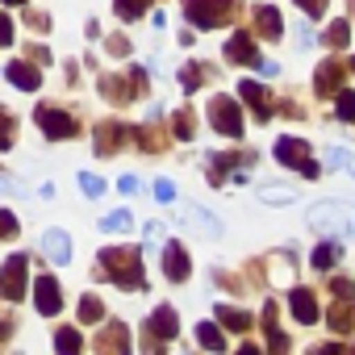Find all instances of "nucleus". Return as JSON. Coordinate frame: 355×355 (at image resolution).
<instances>
[{
  "label": "nucleus",
  "mask_w": 355,
  "mask_h": 355,
  "mask_svg": "<svg viewBox=\"0 0 355 355\" xmlns=\"http://www.w3.org/2000/svg\"><path fill=\"white\" fill-rule=\"evenodd\" d=\"M101 276H109L117 288H130V293H142L146 288L142 255L134 247H105L101 251Z\"/></svg>",
  "instance_id": "f257e3e1"
},
{
  "label": "nucleus",
  "mask_w": 355,
  "mask_h": 355,
  "mask_svg": "<svg viewBox=\"0 0 355 355\" xmlns=\"http://www.w3.org/2000/svg\"><path fill=\"white\" fill-rule=\"evenodd\" d=\"M309 226L326 230L334 239H347V234H355V205H347V201H322V205L309 209Z\"/></svg>",
  "instance_id": "f03ea898"
},
{
  "label": "nucleus",
  "mask_w": 355,
  "mask_h": 355,
  "mask_svg": "<svg viewBox=\"0 0 355 355\" xmlns=\"http://www.w3.org/2000/svg\"><path fill=\"white\" fill-rule=\"evenodd\" d=\"M239 9H243V0H184L189 21L201 26V30H218V26L234 21Z\"/></svg>",
  "instance_id": "7ed1b4c3"
},
{
  "label": "nucleus",
  "mask_w": 355,
  "mask_h": 355,
  "mask_svg": "<svg viewBox=\"0 0 355 355\" xmlns=\"http://www.w3.org/2000/svg\"><path fill=\"white\" fill-rule=\"evenodd\" d=\"M209 121H214L218 134H226V138H243V109H239L234 96H226V92L209 96Z\"/></svg>",
  "instance_id": "20e7f679"
},
{
  "label": "nucleus",
  "mask_w": 355,
  "mask_h": 355,
  "mask_svg": "<svg viewBox=\"0 0 355 355\" xmlns=\"http://www.w3.org/2000/svg\"><path fill=\"white\" fill-rule=\"evenodd\" d=\"M101 92H105V101H113V105H130L134 96H142V92H146V71H142V67H134L125 80L105 76V80H101Z\"/></svg>",
  "instance_id": "39448f33"
},
{
  "label": "nucleus",
  "mask_w": 355,
  "mask_h": 355,
  "mask_svg": "<svg viewBox=\"0 0 355 355\" xmlns=\"http://www.w3.org/2000/svg\"><path fill=\"white\" fill-rule=\"evenodd\" d=\"M276 159L284 163V167H293V171H301V175H309V180H313V175H318V163L309 159V146L301 142V138H276Z\"/></svg>",
  "instance_id": "423d86ee"
},
{
  "label": "nucleus",
  "mask_w": 355,
  "mask_h": 355,
  "mask_svg": "<svg viewBox=\"0 0 355 355\" xmlns=\"http://www.w3.org/2000/svg\"><path fill=\"white\" fill-rule=\"evenodd\" d=\"M26 268H30V259L21 251L5 259V268H0V297L5 301H21L26 297Z\"/></svg>",
  "instance_id": "0eeeda50"
},
{
  "label": "nucleus",
  "mask_w": 355,
  "mask_h": 355,
  "mask_svg": "<svg viewBox=\"0 0 355 355\" xmlns=\"http://www.w3.org/2000/svg\"><path fill=\"white\" fill-rule=\"evenodd\" d=\"M34 117H38V130H42L46 138H55V142H59V138H76V134H80V121H76L71 113H63V109L38 105V113H34Z\"/></svg>",
  "instance_id": "6e6552de"
},
{
  "label": "nucleus",
  "mask_w": 355,
  "mask_h": 355,
  "mask_svg": "<svg viewBox=\"0 0 355 355\" xmlns=\"http://www.w3.org/2000/svg\"><path fill=\"white\" fill-rule=\"evenodd\" d=\"M175 330H180V322H175V309L171 305H159L150 318H146V347L155 351V347H163V343H171L175 338Z\"/></svg>",
  "instance_id": "1a4fd4ad"
},
{
  "label": "nucleus",
  "mask_w": 355,
  "mask_h": 355,
  "mask_svg": "<svg viewBox=\"0 0 355 355\" xmlns=\"http://www.w3.org/2000/svg\"><path fill=\"white\" fill-rule=\"evenodd\" d=\"M125 138H130V130H125L121 121H101V125H96V155H101V159H113V155L125 146Z\"/></svg>",
  "instance_id": "9d476101"
},
{
  "label": "nucleus",
  "mask_w": 355,
  "mask_h": 355,
  "mask_svg": "<svg viewBox=\"0 0 355 355\" xmlns=\"http://www.w3.org/2000/svg\"><path fill=\"white\" fill-rule=\"evenodd\" d=\"M163 276H167L171 284H184V280L193 276V263H189V255H184L180 243H167V247H163Z\"/></svg>",
  "instance_id": "9b49d317"
},
{
  "label": "nucleus",
  "mask_w": 355,
  "mask_h": 355,
  "mask_svg": "<svg viewBox=\"0 0 355 355\" xmlns=\"http://www.w3.org/2000/svg\"><path fill=\"white\" fill-rule=\"evenodd\" d=\"M226 59L239 63V67H259V51H255V42H251L247 30H234V34H230V42H226Z\"/></svg>",
  "instance_id": "f8f14e48"
},
{
  "label": "nucleus",
  "mask_w": 355,
  "mask_h": 355,
  "mask_svg": "<svg viewBox=\"0 0 355 355\" xmlns=\"http://www.w3.org/2000/svg\"><path fill=\"white\" fill-rule=\"evenodd\" d=\"M5 76H9V84H17L21 92H38V88H42V71H38L34 59H13V63L5 67Z\"/></svg>",
  "instance_id": "ddd939ff"
},
{
  "label": "nucleus",
  "mask_w": 355,
  "mask_h": 355,
  "mask_svg": "<svg viewBox=\"0 0 355 355\" xmlns=\"http://www.w3.org/2000/svg\"><path fill=\"white\" fill-rule=\"evenodd\" d=\"M34 305H38L42 318H55V313L63 309V293H59V280H55V276H42V280L34 284Z\"/></svg>",
  "instance_id": "4468645a"
},
{
  "label": "nucleus",
  "mask_w": 355,
  "mask_h": 355,
  "mask_svg": "<svg viewBox=\"0 0 355 355\" xmlns=\"http://www.w3.org/2000/svg\"><path fill=\"white\" fill-rule=\"evenodd\" d=\"M239 96H243V101L255 109V121H263V125L272 121V101H268L263 84H255V80H243V84H239Z\"/></svg>",
  "instance_id": "2eb2a0df"
},
{
  "label": "nucleus",
  "mask_w": 355,
  "mask_h": 355,
  "mask_svg": "<svg viewBox=\"0 0 355 355\" xmlns=\"http://www.w3.org/2000/svg\"><path fill=\"white\" fill-rule=\"evenodd\" d=\"M42 255H46L51 263H59V268L71 263V239H67L63 230H46V234H42Z\"/></svg>",
  "instance_id": "dca6fc26"
},
{
  "label": "nucleus",
  "mask_w": 355,
  "mask_h": 355,
  "mask_svg": "<svg viewBox=\"0 0 355 355\" xmlns=\"http://www.w3.org/2000/svg\"><path fill=\"white\" fill-rule=\"evenodd\" d=\"M288 309H293V318H297L301 326H313V322H318V301H313L309 288H293V293H288Z\"/></svg>",
  "instance_id": "f3484780"
},
{
  "label": "nucleus",
  "mask_w": 355,
  "mask_h": 355,
  "mask_svg": "<svg viewBox=\"0 0 355 355\" xmlns=\"http://www.w3.org/2000/svg\"><path fill=\"white\" fill-rule=\"evenodd\" d=\"M313 88H318V96H338V88H343V67H338L334 59H326V63L318 67V76H313Z\"/></svg>",
  "instance_id": "a211bd4d"
},
{
  "label": "nucleus",
  "mask_w": 355,
  "mask_h": 355,
  "mask_svg": "<svg viewBox=\"0 0 355 355\" xmlns=\"http://www.w3.org/2000/svg\"><path fill=\"white\" fill-rule=\"evenodd\" d=\"M330 330H338V334L355 330V297H334V305H330Z\"/></svg>",
  "instance_id": "6ab92c4d"
},
{
  "label": "nucleus",
  "mask_w": 355,
  "mask_h": 355,
  "mask_svg": "<svg viewBox=\"0 0 355 355\" xmlns=\"http://www.w3.org/2000/svg\"><path fill=\"white\" fill-rule=\"evenodd\" d=\"M96 351H130V330L121 322H109L96 338Z\"/></svg>",
  "instance_id": "aec40b11"
},
{
  "label": "nucleus",
  "mask_w": 355,
  "mask_h": 355,
  "mask_svg": "<svg viewBox=\"0 0 355 355\" xmlns=\"http://www.w3.org/2000/svg\"><path fill=\"white\" fill-rule=\"evenodd\" d=\"M263 334H268V347L272 351H288V334L276 326V301L263 305Z\"/></svg>",
  "instance_id": "412c9836"
},
{
  "label": "nucleus",
  "mask_w": 355,
  "mask_h": 355,
  "mask_svg": "<svg viewBox=\"0 0 355 355\" xmlns=\"http://www.w3.org/2000/svg\"><path fill=\"white\" fill-rule=\"evenodd\" d=\"M255 30H259L268 42H276V38L284 34V26H280V13H276V9H268V5H259V9H255Z\"/></svg>",
  "instance_id": "4be33fe9"
},
{
  "label": "nucleus",
  "mask_w": 355,
  "mask_h": 355,
  "mask_svg": "<svg viewBox=\"0 0 355 355\" xmlns=\"http://www.w3.org/2000/svg\"><path fill=\"white\" fill-rule=\"evenodd\" d=\"M338 259H343V239H326V243L313 251V259H309V263H313L318 272H330Z\"/></svg>",
  "instance_id": "5701e85b"
},
{
  "label": "nucleus",
  "mask_w": 355,
  "mask_h": 355,
  "mask_svg": "<svg viewBox=\"0 0 355 355\" xmlns=\"http://www.w3.org/2000/svg\"><path fill=\"white\" fill-rule=\"evenodd\" d=\"M218 322H222L226 330L243 334V330L251 326V313H243V309H234V305H218Z\"/></svg>",
  "instance_id": "b1692460"
},
{
  "label": "nucleus",
  "mask_w": 355,
  "mask_h": 355,
  "mask_svg": "<svg viewBox=\"0 0 355 355\" xmlns=\"http://www.w3.org/2000/svg\"><path fill=\"white\" fill-rule=\"evenodd\" d=\"M197 343L209 347V351H226V334H222L214 322H201V326H197Z\"/></svg>",
  "instance_id": "393cba45"
},
{
  "label": "nucleus",
  "mask_w": 355,
  "mask_h": 355,
  "mask_svg": "<svg viewBox=\"0 0 355 355\" xmlns=\"http://www.w3.org/2000/svg\"><path fill=\"white\" fill-rule=\"evenodd\" d=\"M101 318H105L101 297H96V293H84V297H80V322H88V326H92V322H101Z\"/></svg>",
  "instance_id": "a878e982"
},
{
  "label": "nucleus",
  "mask_w": 355,
  "mask_h": 355,
  "mask_svg": "<svg viewBox=\"0 0 355 355\" xmlns=\"http://www.w3.org/2000/svg\"><path fill=\"white\" fill-rule=\"evenodd\" d=\"M259 201L263 205H288V201H297V193L284 184H268V189H259Z\"/></svg>",
  "instance_id": "bb28decb"
},
{
  "label": "nucleus",
  "mask_w": 355,
  "mask_h": 355,
  "mask_svg": "<svg viewBox=\"0 0 355 355\" xmlns=\"http://www.w3.org/2000/svg\"><path fill=\"white\" fill-rule=\"evenodd\" d=\"M347 42H351V26H347V21H334V26L326 30V46H330V51H343Z\"/></svg>",
  "instance_id": "cd10ccee"
},
{
  "label": "nucleus",
  "mask_w": 355,
  "mask_h": 355,
  "mask_svg": "<svg viewBox=\"0 0 355 355\" xmlns=\"http://www.w3.org/2000/svg\"><path fill=\"white\" fill-rule=\"evenodd\" d=\"M205 76H209V71H205L201 63H189V67L180 71V84H184V92H197V88L205 84Z\"/></svg>",
  "instance_id": "c85d7f7f"
},
{
  "label": "nucleus",
  "mask_w": 355,
  "mask_h": 355,
  "mask_svg": "<svg viewBox=\"0 0 355 355\" xmlns=\"http://www.w3.org/2000/svg\"><path fill=\"white\" fill-rule=\"evenodd\" d=\"M134 226V218L125 214V209H113V214H105V222H101V230H109V234H121V230H130Z\"/></svg>",
  "instance_id": "c756f323"
},
{
  "label": "nucleus",
  "mask_w": 355,
  "mask_h": 355,
  "mask_svg": "<svg viewBox=\"0 0 355 355\" xmlns=\"http://www.w3.org/2000/svg\"><path fill=\"white\" fill-rule=\"evenodd\" d=\"M134 138H138V146H142V150H163V142H167V138H163V134H159L155 125H146V130H138Z\"/></svg>",
  "instance_id": "7c9ffc66"
},
{
  "label": "nucleus",
  "mask_w": 355,
  "mask_h": 355,
  "mask_svg": "<svg viewBox=\"0 0 355 355\" xmlns=\"http://www.w3.org/2000/svg\"><path fill=\"white\" fill-rule=\"evenodd\" d=\"M338 121H355V92L351 88H338Z\"/></svg>",
  "instance_id": "2f4dec72"
},
{
  "label": "nucleus",
  "mask_w": 355,
  "mask_h": 355,
  "mask_svg": "<svg viewBox=\"0 0 355 355\" xmlns=\"http://www.w3.org/2000/svg\"><path fill=\"white\" fill-rule=\"evenodd\" d=\"M80 189H84V197H105V180L101 175H92V171H80Z\"/></svg>",
  "instance_id": "473e14b6"
},
{
  "label": "nucleus",
  "mask_w": 355,
  "mask_h": 355,
  "mask_svg": "<svg viewBox=\"0 0 355 355\" xmlns=\"http://www.w3.org/2000/svg\"><path fill=\"white\" fill-rule=\"evenodd\" d=\"M13 130H17L13 113H9V109H0V150H9V146H13Z\"/></svg>",
  "instance_id": "72a5a7b5"
},
{
  "label": "nucleus",
  "mask_w": 355,
  "mask_h": 355,
  "mask_svg": "<svg viewBox=\"0 0 355 355\" xmlns=\"http://www.w3.org/2000/svg\"><path fill=\"white\" fill-rule=\"evenodd\" d=\"M193 130H197V125H193V113H189V109H180V113H175V125H171V134L189 142V138H193Z\"/></svg>",
  "instance_id": "f704fd0d"
},
{
  "label": "nucleus",
  "mask_w": 355,
  "mask_h": 355,
  "mask_svg": "<svg viewBox=\"0 0 355 355\" xmlns=\"http://www.w3.org/2000/svg\"><path fill=\"white\" fill-rule=\"evenodd\" d=\"M55 347L71 355V351H80V347H84V338H80V330H59V334H55Z\"/></svg>",
  "instance_id": "c9c22d12"
},
{
  "label": "nucleus",
  "mask_w": 355,
  "mask_h": 355,
  "mask_svg": "<svg viewBox=\"0 0 355 355\" xmlns=\"http://www.w3.org/2000/svg\"><path fill=\"white\" fill-rule=\"evenodd\" d=\"M142 13H146V0H117V17L134 21V17H142Z\"/></svg>",
  "instance_id": "e433bc0d"
},
{
  "label": "nucleus",
  "mask_w": 355,
  "mask_h": 355,
  "mask_svg": "<svg viewBox=\"0 0 355 355\" xmlns=\"http://www.w3.org/2000/svg\"><path fill=\"white\" fill-rule=\"evenodd\" d=\"M330 167H347V171H355V163H351V155H347V146H330Z\"/></svg>",
  "instance_id": "4c0bfd02"
},
{
  "label": "nucleus",
  "mask_w": 355,
  "mask_h": 355,
  "mask_svg": "<svg viewBox=\"0 0 355 355\" xmlns=\"http://www.w3.org/2000/svg\"><path fill=\"white\" fill-rule=\"evenodd\" d=\"M189 218H193L197 226H205V234H218V230H222V226L214 222V214H205V209H189Z\"/></svg>",
  "instance_id": "58836bf2"
},
{
  "label": "nucleus",
  "mask_w": 355,
  "mask_h": 355,
  "mask_svg": "<svg viewBox=\"0 0 355 355\" xmlns=\"http://www.w3.org/2000/svg\"><path fill=\"white\" fill-rule=\"evenodd\" d=\"M155 201L171 205V201H175V184H171V180H155Z\"/></svg>",
  "instance_id": "ea45409f"
},
{
  "label": "nucleus",
  "mask_w": 355,
  "mask_h": 355,
  "mask_svg": "<svg viewBox=\"0 0 355 355\" xmlns=\"http://www.w3.org/2000/svg\"><path fill=\"white\" fill-rule=\"evenodd\" d=\"M17 234V218L9 209H0V239H13Z\"/></svg>",
  "instance_id": "a19ab883"
},
{
  "label": "nucleus",
  "mask_w": 355,
  "mask_h": 355,
  "mask_svg": "<svg viewBox=\"0 0 355 355\" xmlns=\"http://www.w3.org/2000/svg\"><path fill=\"white\" fill-rule=\"evenodd\" d=\"M105 46H109V55H117V59H125V55H130V42H125L121 34H113V38H109Z\"/></svg>",
  "instance_id": "79ce46f5"
},
{
  "label": "nucleus",
  "mask_w": 355,
  "mask_h": 355,
  "mask_svg": "<svg viewBox=\"0 0 355 355\" xmlns=\"http://www.w3.org/2000/svg\"><path fill=\"white\" fill-rule=\"evenodd\" d=\"M297 9H305L309 17H322L326 13V0H297Z\"/></svg>",
  "instance_id": "37998d69"
},
{
  "label": "nucleus",
  "mask_w": 355,
  "mask_h": 355,
  "mask_svg": "<svg viewBox=\"0 0 355 355\" xmlns=\"http://www.w3.org/2000/svg\"><path fill=\"white\" fill-rule=\"evenodd\" d=\"M9 42H13V21L0 13V46H9Z\"/></svg>",
  "instance_id": "c03bdc74"
},
{
  "label": "nucleus",
  "mask_w": 355,
  "mask_h": 355,
  "mask_svg": "<svg viewBox=\"0 0 355 355\" xmlns=\"http://www.w3.org/2000/svg\"><path fill=\"white\" fill-rule=\"evenodd\" d=\"M117 189H121L125 197H134V193H138V175H121V180H117Z\"/></svg>",
  "instance_id": "a18cd8bd"
},
{
  "label": "nucleus",
  "mask_w": 355,
  "mask_h": 355,
  "mask_svg": "<svg viewBox=\"0 0 355 355\" xmlns=\"http://www.w3.org/2000/svg\"><path fill=\"white\" fill-rule=\"evenodd\" d=\"M30 30H51V17L46 13H30Z\"/></svg>",
  "instance_id": "49530a36"
},
{
  "label": "nucleus",
  "mask_w": 355,
  "mask_h": 355,
  "mask_svg": "<svg viewBox=\"0 0 355 355\" xmlns=\"http://www.w3.org/2000/svg\"><path fill=\"white\" fill-rule=\"evenodd\" d=\"M297 42H301V51H309V46H313V34L301 26V30H297Z\"/></svg>",
  "instance_id": "de8ad7c7"
},
{
  "label": "nucleus",
  "mask_w": 355,
  "mask_h": 355,
  "mask_svg": "<svg viewBox=\"0 0 355 355\" xmlns=\"http://www.w3.org/2000/svg\"><path fill=\"white\" fill-rule=\"evenodd\" d=\"M9 338H13V322L0 318V343H9Z\"/></svg>",
  "instance_id": "09e8293b"
},
{
  "label": "nucleus",
  "mask_w": 355,
  "mask_h": 355,
  "mask_svg": "<svg viewBox=\"0 0 355 355\" xmlns=\"http://www.w3.org/2000/svg\"><path fill=\"white\" fill-rule=\"evenodd\" d=\"M5 5H26V0H5Z\"/></svg>",
  "instance_id": "8fccbe9b"
},
{
  "label": "nucleus",
  "mask_w": 355,
  "mask_h": 355,
  "mask_svg": "<svg viewBox=\"0 0 355 355\" xmlns=\"http://www.w3.org/2000/svg\"><path fill=\"white\" fill-rule=\"evenodd\" d=\"M351 67H355V59H351Z\"/></svg>",
  "instance_id": "3c124183"
}]
</instances>
